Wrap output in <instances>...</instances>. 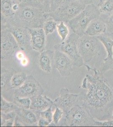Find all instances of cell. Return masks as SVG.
<instances>
[{"label": "cell", "instance_id": "obj_1", "mask_svg": "<svg viewBox=\"0 0 113 127\" xmlns=\"http://www.w3.org/2000/svg\"><path fill=\"white\" fill-rule=\"evenodd\" d=\"M84 65L92 73L87 74L82 81V88L87 91L83 95L82 105L89 110L95 120H111L113 110V88L100 69L87 64Z\"/></svg>", "mask_w": 113, "mask_h": 127}, {"label": "cell", "instance_id": "obj_2", "mask_svg": "<svg viewBox=\"0 0 113 127\" xmlns=\"http://www.w3.org/2000/svg\"><path fill=\"white\" fill-rule=\"evenodd\" d=\"M14 16L9 20L6 18L1 30H7L11 27L32 29L43 27V25L50 17L49 13L32 6L21 5Z\"/></svg>", "mask_w": 113, "mask_h": 127}, {"label": "cell", "instance_id": "obj_3", "mask_svg": "<svg viewBox=\"0 0 113 127\" xmlns=\"http://www.w3.org/2000/svg\"><path fill=\"white\" fill-rule=\"evenodd\" d=\"M78 49L85 64L88 65L92 61L97 62L100 59L103 62L107 55L104 46L97 36L85 33L79 37Z\"/></svg>", "mask_w": 113, "mask_h": 127}, {"label": "cell", "instance_id": "obj_4", "mask_svg": "<svg viewBox=\"0 0 113 127\" xmlns=\"http://www.w3.org/2000/svg\"><path fill=\"white\" fill-rule=\"evenodd\" d=\"M100 17L98 8L92 3L86 5L79 15L66 24L72 32L81 36L85 33L91 21Z\"/></svg>", "mask_w": 113, "mask_h": 127}, {"label": "cell", "instance_id": "obj_5", "mask_svg": "<svg viewBox=\"0 0 113 127\" xmlns=\"http://www.w3.org/2000/svg\"><path fill=\"white\" fill-rule=\"evenodd\" d=\"M63 126L73 127L94 126L95 119L89 110L79 103L66 114Z\"/></svg>", "mask_w": 113, "mask_h": 127}, {"label": "cell", "instance_id": "obj_6", "mask_svg": "<svg viewBox=\"0 0 113 127\" xmlns=\"http://www.w3.org/2000/svg\"><path fill=\"white\" fill-rule=\"evenodd\" d=\"M79 37V35L72 32L65 40L54 47V50H59L66 54L71 60L73 65L78 67L85 64L78 49Z\"/></svg>", "mask_w": 113, "mask_h": 127}, {"label": "cell", "instance_id": "obj_7", "mask_svg": "<svg viewBox=\"0 0 113 127\" xmlns=\"http://www.w3.org/2000/svg\"><path fill=\"white\" fill-rule=\"evenodd\" d=\"M86 5L79 3L67 1L60 7L49 13V16L58 23H67L73 19L85 9Z\"/></svg>", "mask_w": 113, "mask_h": 127}, {"label": "cell", "instance_id": "obj_8", "mask_svg": "<svg viewBox=\"0 0 113 127\" xmlns=\"http://www.w3.org/2000/svg\"><path fill=\"white\" fill-rule=\"evenodd\" d=\"M20 50L13 34L7 30L0 31V56L1 62Z\"/></svg>", "mask_w": 113, "mask_h": 127}, {"label": "cell", "instance_id": "obj_9", "mask_svg": "<svg viewBox=\"0 0 113 127\" xmlns=\"http://www.w3.org/2000/svg\"><path fill=\"white\" fill-rule=\"evenodd\" d=\"M44 92L42 87L38 81L31 75L27 76L24 83L14 90V97H29L42 95Z\"/></svg>", "mask_w": 113, "mask_h": 127}, {"label": "cell", "instance_id": "obj_10", "mask_svg": "<svg viewBox=\"0 0 113 127\" xmlns=\"http://www.w3.org/2000/svg\"><path fill=\"white\" fill-rule=\"evenodd\" d=\"M17 116L14 121L15 126H32L38 125L41 112L30 109L18 108L15 111Z\"/></svg>", "mask_w": 113, "mask_h": 127}, {"label": "cell", "instance_id": "obj_11", "mask_svg": "<svg viewBox=\"0 0 113 127\" xmlns=\"http://www.w3.org/2000/svg\"><path fill=\"white\" fill-rule=\"evenodd\" d=\"M79 95L70 93L67 88H62L59 97L53 101V105L63 110L66 114L73 107L78 104Z\"/></svg>", "mask_w": 113, "mask_h": 127}, {"label": "cell", "instance_id": "obj_12", "mask_svg": "<svg viewBox=\"0 0 113 127\" xmlns=\"http://www.w3.org/2000/svg\"><path fill=\"white\" fill-rule=\"evenodd\" d=\"M97 37L103 44L107 54L106 57L102 63L100 69L104 73L113 69V39L106 33Z\"/></svg>", "mask_w": 113, "mask_h": 127}, {"label": "cell", "instance_id": "obj_13", "mask_svg": "<svg viewBox=\"0 0 113 127\" xmlns=\"http://www.w3.org/2000/svg\"><path fill=\"white\" fill-rule=\"evenodd\" d=\"M54 66L62 76H68L73 71V63L66 54L55 50L54 56Z\"/></svg>", "mask_w": 113, "mask_h": 127}, {"label": "cell", "instance_id": "obj_14", "mask_svg": "<svg viewBox=\"0 0 113 127\" xmlns=\"http://www.w3.org/2000/svg\"><path fill=\"white\" fill-rule=\"evenodd\" d=\"M13 34L20 50L29 51L32 49L31 35L28 29L24 28L11 27L7 29Z\"/></svg>", "mask_w": 113, "mask_h": 127}, {"label": "cell", "instance_id": "obj_15", "mask_svg": "<svg viewBox=\"0 0 113 127\" xmlns=\"http://www.w3.org/2000/svg\"><path fill=\"white\" fill-rule=\"evenodd\" d=\"M31 35L32 49L40 53L45 51L46 35L42 28L28 29Z\"/></svg>", "mask_w": 113, "mask_h": 127}, {"label": "cell", "instance_id": "obj_16", "mask_svg": "<svg viewBox=\"0 0 113 127\" xmlns=\"http://www.w3.org/2000/svg\"><path fill=\"white\" fill-rule=\"evenodd\" d=\"M107 32L106 21L99 17L93 20L90 23L85 33L90 36H97Z\"/></svg>", "mask_w": 113, "mask_h": 127}, {"label": "cell", "instance_id": "obj_17", "mask_svg": "<svg viewBox=\"0 0 113 127\" xmlns=\"http://www.w3.org/2000/svg\"><path fill=\"white\" fill-rule=\"evenodd\" d=\"M30 98L31 100L30 109L36 111H44L53 105V101L46 96H43L42 94Z\"/></svg>", "mask_w": 113, "mask_h": 127}, {"label": "cell", "instance_id": "obj_18", "mask_svg": "<svg viewBox=\"0 0 113 127\" xmlns=\"http://www.w3.org/2000/svg\"><path fill=\"white\" fill-rule=\"evenodd\" d=\"M54 51L51 50L44 51L41 53L39 58V65L42 70L50 73L52 70V62L54 61Z\"/></svg>", "mask_w": 113, "mask_h": 127}, {"label": "cell", "instance_id": "obj_19", "mask_svg": "<svg viewBox=\"0 0 113 127\" xmlns=\"http://www.w3.org/2000/svg\"><path fill=\"white\" fill-rule=\"evenodd\" d=\"M15 71L12 69H8L3 66L1 67L0 91L1 95L9 90L12 89L10 85V81Z\"/></svg>", "mask_w": 113, "mask_h": 127}, {"label": "cell", "instance_id": "obj_20", "mask_svg": "<svg viewBox=\"0 0 113 127\" xmlns=\"http://www.w3.org/2000/svg\"><path fill=\"white\" fill-rule=\"evenodd\" d=\"M14 2L13 0H0V15L7 20L12 18L15 14L12 9Z\"/></svg>", "mask_w": 113, "mask_h": 127}, {"label": "cell", "instance_id": "obj_21", "mask_svg": "<svg viewBox=\"0 0 113 127\" xmlns=\"http://www.w3.org/2000/svg\"><path fill=\"white\" fill-rule=\"evenodd\" d=\"M23 5L32 6L47 13L50 12V0H27L25 3Z\"/></svg>", "mask_w": 113, "mask_h": 127}, {"label": "cell", "instance_id": "obj_22", "mask_svg": "<svg viewBox=\"0 0 113 127\" xmlns=\"http://www.w3.org/2000/svg\"><path fill=\"white\" fill-rule=\"evenodd\" d=\"M27 76L25 72H15L10 81L12 89L15 90L21 87L26 81Z\"/></svg>", "mask_w": 113, "mask_h": 127}, {"label": "cell", "instance_id": "obj_23", "mask_svg": "<svg viewBox=\"0 0 113 127\" xmlns=\"http://www.w3.org/2000/svg\"><path fill=\"white\" fill-rule=\"evenodd\" d=\"M100 17L106 21L113 13V0H106L98 8Z\"/></svg>", "mask_w": 113, "mask_h": 127}, {"label": "cell", "instance_id": "obj_24", "mask_svg": "<svg viewBox=\"0 0 113 127\" xmlns=\"http://www.w3.org/2000/svg\"><path fill=\"white\" fill-rule=\"evenodd\" d=\"M18 107L14 102H11L5 100L1 95L0 97V112L4 113H8L15 111Z\"/></svg>", "mask_w": 113, "mask_h": 127}, {"label": "cell", "instance_id": "obj_25", "mask_svg": "<svg viewBox=\"0 0 113 127\" xmlns=\"http://www.w3.org/2000/svg\"><path fill=\"white\" fill-rule=\"evenodd\" d=\"M70 28L67 24L64 22H59L57 26V33L62 41L65 40L69 35Z\"/></svg>", "mask_w": 113, "mask_h": 127}, {"label": "cell", "instance_id": "obj_26", "mask_svg": "<svg viewBox=\"0 0 113 127\" xmlns=\"http://www.w3.org/2000/svg\"><path fill=\"white\" fill-rule=\"evenodd\" d=\"M58 23L51 17H49L43 25V28L46 36L53 33L57 29Z\"/></svg>", "mask_w": 113, "mask_h": 127}, {"label": "cell", "instance_id": "obj_27", "mask_svg": "<svg viewBox=\"0 0 113 127\" xmlns=\"http://www.w3.org/2000/svg\"><path fill=\"white\" fill-rule=\"evenodd\" d=\"M14 102L18 108L30 109L31 100L29 97H14Z\"/></svg>", "mask_w": 113, "mask_h": 127}, {"label": "cell", "instance_id": "obj_28", "mask_svg": "<svg viewBox=\"0 0 113 127\" xmlns=\"http://www.w3.org/2000/svg\"><path fill=\"white\" fill-rule=\"evenodd\" d=\"M56 107L55 111L53 116V121L49 125H52L53 126H57L59 124V122L62 118L63 114H65L64 111L58 107Z\"/></svg>", "mask_w": 113, "mask_h": 127}, {"label": "cell", "instance_id": "obj_29", "mask_svg": "<svg viewBox=\"0 0 113 127\" xmlns=\"http://www.w3.org/2000/svg\"><path fill=\"white\" fill-rule=\"evenodd\" d=\"M17 114L16 111H12L8 113H0V126H2L4 123L7 120L12 119L16 118Z\"/></svg>", "mask_w": 113, "mask_h": 127}, {"label": "cell", "instance_id": "obj_30", "mask_svg": "<svg viewBox=\"0 0 113 127\" xmlns=\"http://www.w3.org/2000/svg\"><path fill=\"white\" fill-rule=\"evenodd\" d=\"M52 106L49 107L44 111L40 113V117L48 120L50 124L53 121V114L52 111Z\"/></svg>", "mask_w": 113, "mask_h": 127}, {"label": "cell", "instance_id": "obj_31", "mask_svg": "<svg viewBox=\"0 0 113 127\" xmlns=\"http://www.w3.org/2000/svg\"><path fill=\"white\" fill-rule=\"evenodd\" d=\"M67 1V0H50V12L57 9Z\"/></svg>", "mask_w": 113, "mask_h": 127}, {"label": "cell", "instance_id": "obj_32", "mask_svg": "<svg viewBox=\"0 0 113 127\" xmlns=\"http://www.w3.org/2000/svg\"><path fill=\"white\" fill-rule=\"evenodd\" d=\"M94 126L97 127H113V120L99 121L95 120Z\"/></svg>", "mask_w": 113, "mask_h": 127}, {"label": "cell", "instance_id": "obj_33", "mask_svg": "<svg viewBox=\"0 0 113 127\" xmlns=\"http://www.w3.org/2000/svg\"><path fill=\"white\" fill-rule=\"evenodd\" d=\"M107 32L106 33H110L113 32V13L109 16L106 20Z\"/></svg>", "mask_w": 113, "mask_h": 127}, {"label": "cell", "instance_id": "obj_34", "mask_svg": "<svg viewBox=\"0 0 113 127\" xmlns=\"http://www.w3.org/2000/svg\"><path fill=\"white\" fill-rule=\"evenodd\" d=\"M50 124V123L48 120L40 117L38 121V126L39 127H46L49 126Z\"/></svg>", "mask_w": 113, "mask_h": 127}, {"label": "cell", "instance_id": "obj_35", "mask_svg": "<svg viewBox=\"0 0 113 127\" xmlns=\"http://www.w3.org/2000/svg\"><path fill=\"white\" fill-rule=\"evenodd\" d=\"M68 1L75 2V3H79L82 4H89L92 3V0H67Z\"/></svg>", "mask_w": 113, "mask_h": 127}, {"label": "cell", "instance_id": "obj_36", "mask_svg": "<svg viewBox=\"0 0 113 127\" xmlns=\"http://www.w3.org/2000/svg\"><path fill=\"white\" fill-rule=\"evenodd\" d=\"M16 3H19V4L23 5L26 3L27 0H13Z\"/></svg>", "mask_w": 113, "mask_h": 127}, {"label": "cell", "instance_id": "obj_37", "mask_svg": "<svg viewBox=\"0 0 113 127\" xmlns=\"http://www.w3.org/2000/svg\"><path fill=\"white\" fill-rule=\"evenodd\" d=\"M107 34H108L109 35V36H110L112 38V39H113V32H112V33H107Z\"/></svg>", "mask_w": 113, "mask_h": 127}, {"label": "cell", "instance_id": "obj_38", "mask_svg": "<svg viewBox=\"0 0 113 127\" xmlns=\"http://www.w3.org/2000/svg\"><path fill=\"white\" fill-rule=\"evenodd\" d=\"M112 119L113 120V111H112Z\"/></svg>", "mask_w": 113, "mask_h": 127}]
</instances>
